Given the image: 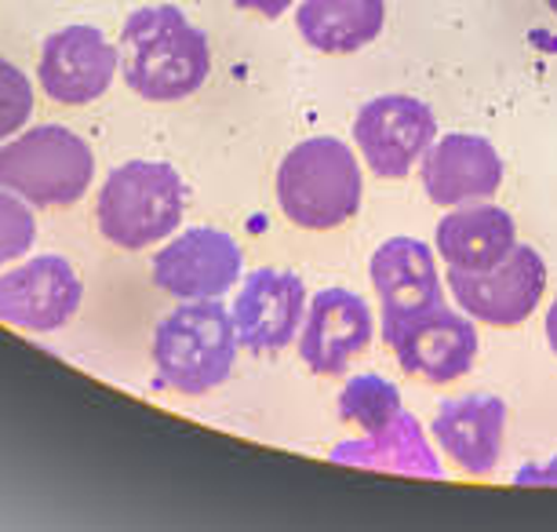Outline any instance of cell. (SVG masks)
Listing matches in <instances>:
<instances>
[{"instance_id":"obj_1","label":"cell","mask_w":557,"mask_h":532,"mask_svg":"<svg viewBox=\"0 0 557 532\" xmlns=\"http://www.w3.org/2000/svg\"><path fill=\"white\" fill-rule=\"evenodd\" d=\"M117 51L124 85L150 102L194 96L212 73L208 37L172 4L139 8L128 15Z\"/></svg>"},{"instance_id":"obj_2","label":"cell","mask_w":557,"mask_h":532,"mask_svg":"<svg viewBox=\"0 0 557 532\" xmlns=\"http://www.w3.org/2000/svg\"><path fill=\"white\" fill-rule=\"evenodd\" d=\"M277 201L302 231H335L361 208V164L332 135L299 143L277 169Z\"/></svg>"},{"instance_id":"obj_3","label":"cell","mask_w":557,"mask_h":532,"mask_svg":"<svg viewBox=\"0 0 557 532\" xmlns=\"http://www.w3.org/2000/svg\"><path fill=\"white\" fill-rule=\"evenodd\" d=\"M186 212V183L164 161H128L110 172L99 190V231L110 245L139 252L178 231Z\"/></svg>"},{"instance_id":"obj_4","label":"cell","mask_w":557,"mask_h":532,"mask_svg":"<svg viewBox=\"0 0 557 532\" xmlns=\"http://www.w3.org/2000/svg\"><path fill=\"white\" fill-rule=\"evenodd\" d=\"M234 314L219 299H190L172 310L153 336L161 383L178 394H208L226 380L237 358Z\"/></svg>"},{"instance_id":"obj_5","label":"cell","mask_w":557,"mask_h":532,"mask_svg":"<svg viewBox=\"0 0 557 532\" xmlns=\"http://www.w3.org/2000/svg\"><path fill=\"white\" fill-rule=\"evenodd\" d=\"M96 158L77 132L62 124H40L0 146V186L29 205L59 208L88 194Z\"/></svg>"},{"instance_id":"obj_6","label":"cell","mask_w":557,"mask_h":532,"mask_svg":"<svg viewBox=\"0 0 557 532\" xmlns=\"http://www.w3.org/2000/svg\"><path fill=\"white\" fill-rule=\"evenodd\" d=\"M448 288L456 296L459 310H467L474 321L510 329L540 307L546 288V267L532 245H513L507 259H499L492 270H456L448 267Z\"/></svg>"},{"instance_id":"obj_7","label":"cell","mask_w":557,"mask_h":532,"mask_svg":"<svg viewBox=\"0 0 557 532\" xmlns=\"http://www.w3.org/2000/svg\"><path fill=\"white\" fill-rule=\"evenodd\" d=\"M437 135L434 110L412 96H380L361 107L354 121V143L364 164L380 180H401L423 161Z\"/></svg>"},{"instance_id":"obj_8","label":"cell","mask_w":557,"mask_h":532,"mask_svg":"<svg viewBox=\"0 0 557 532\" xmlns=\"http://www.w3.org/2000/svg\"><path fill=\"white\" fill-rule=\"evenodd\" d=\"M81 277L62 256H34L0 274V321L23 332H55L81 310Z\"/></svg>"},{"instance_id":"obj_9","label":"cell","mask_w":557,"mask_h":532,"mask_svg":"<svg viewBox=\"0 0 557 532\" xmlns=\"http://www.w3.org/2000/svg\"><path fill=\"white\" fill-rule=\"evenodd\" d=\"M240 248L230 234L194 226L153 256V281L175 299H219L240 281Z\"/></svg>"},{"instance_id":"obj_10","label":"cell","mask_w":557,"mask_h":532,"mask_svg":"<svg viewBox=\"0 0 557 532\" xmlns=\"http://www.w3.org/2000/svg\"><path fill=\"white\" fill-rule=\"evenodd\" d=\"M121 51L96 26H66L51 34L40 51V88L62 107H84L113 85Z\"/></svg>"},{"instance_id":"obj_11","label":"cell","mask_w":557,"mask_h":532,"mask_svg":"<svg viewBox=\"0 0 557 532\" xmlns=\"http://www.w3.org/2000/svg\"><path fill=\"white\" fill-rule=\"evenodd\" d=\"M230 314H234L237 339L245 350H285L307 318V285L292 270H251Z\"/></svg>"},{"instance_id":"obj_12","label":"cell","mask_w":557,"mask_h":532,"mask_svg":"<svg viewBox=\"0 0 557 532\" xmlns=\"http://www.w3.org/2000/svg\"><path fill=\"white\" fill-rule=\"evenodd\" d=\"M405 372L426 383H451L470 372L478 358V332L470 318L448 310L445 302L423 310L386 339Z\"/></svg>"},{"instance_id":"obj_13","label":"cell","mask_w":557,"mask_h":532,"mask_svg":"<svg viewBox=\"0 0 557 532\" xmlns=\"http://www.w3.org/2000/svg\"><path fill=\"white\" fill-rule=\"evenodd\" d=\"M375 321L368 302L350 288H321L307 302L299 354L318 375H339L372 343Z\"/></svg>"},{"instance_id":"obj_14","label":"cell","mask_w":557,"mask_h":532,"mask_svg":"<svg viewBox=\"0 0 557 532\" xmlns=\"http://www.w3.org/2000/svg\"><path fill=\"white\" fill-rule=\"evenodd\" d=\"M372 285L383 307V339H391L405 321L445 302L441 274L430 245L416 237H391L372 256Z\"/></svg>"},{"instance_id":"obj_15","label":"cell","mask_w":557,"mask_h":532,"mask_svg":"<svg viewBox=\"0 0 557 532\" xmlns=\"http://www.w3.org/2000/svg\"><path fill=\"white\" fill-rule=\"evenodd\" d=\"M503 183V158L485 135L448 132L423 153V190L434 205L485 201Z\"/></svg>"},{"instance_id":"obj_16","label":"cell","mask_w":557,"mask_h":532,"mask_svg":"<svg viewBox=\"0 0 557 532\" xmlns=\"http://www.w3.org/2000/svg\"><path fill=\"white\" fill-rule=\"evenodd\" d=\"M503 426H507V405L492 394H467V398L441 401L434 416V434L441 448L451 456L459 471L488 478L496 471L503 453Z\"/></svg>"},{"instance_id":"obj_17","label":"cell","mask_w":557,"mask_h":532,"mask_svg":"<svg viewBox=\"0 0 557 532\" xmlns=\"http://www.w3.org/2000/svg\"><path fill=\"white\" fill-rule=\"evenodd\" d=\"M518 245V223L496 205H467L437 223V252L456 270H492Z\"/></svg>"},{"instance_id":"obj_18","label":"cell","mask_w":557,"mask_h":532,"mask_svg":"<svg viewBox=\"0 0 557 532\" xmlns=\"http://www.w3.org/2000/svg\"><path fill=\"white\" fill-rule=\"evenodd\" d=\"M386 0H302L299 34L324 55H350L383 34Z\"/></svg>"},{"instance_id":"obj_19","label":"cell","mask_w":557,"mask_h":532,"mask_svg":"<svg viewBox=\"0 0 557 532\" xmlns=\"http://www.w3.org/2000/svg\"><path fill=\"white\" fill-rule=\"evenodd\" d=\"M339 412H343V420H354L357 426H364L375 442H383L386 434L397 431L408 416L401 409L397 387L380 380V375H357L354 383H346V391L339 398Z\"/></svg>"},{"instance_id":"obj_20","label":"cell","mask_w":557,"mask_h":532,"mask_svg":"<svg viewBox=\"0 0 557 532\" xmlns=\"http://www.w3.org/2000/svg\"><path fill=\"white\" fill-rule=\"evenodd\" d=\"M37 242V219L18 194L0 186V267L23 259Z\"/></svg>"},{"instance_id":"obj_21","label":"cell","mask_w":557,"mask_h":532,"mask_svg":"<svg viewBox=\"0 0 557 532\" xmlns=\"http://www.w3.org/2000/svg\"><path fill=\"white\" fill-rule=\"evenodd\" d=\"M34 113V85L15 62L0 59V139L15 135Z\"/></svg>"},{"instance_id":"obj_22","label":"cell","mask_w":557,"mask_h":532,"mask_svg":"<svg viewBox=\"0 0 557 532\" xmlns=\"http://www.w3.org/2000/svg\"><path fill=\"white\" fill-rule=\"evenodd\" d=\"M237 8H245V12H256L262 18H277V15H285L296 0H234Z\"/></svg>"},{"instance_id":"obj_23","label":"cell","mask_w":557,"mask_h":532,"mask_svg":"<svg viewBox=\"0 0 557 532\" xmlns=\"http://www.w3.org/2000/svg\"><path fill=\"white\" fill-rule=\"evenodd\" d=\"M546 339H550V350L557 354V299L546 310Z\"/></svg>"},{"instance_id":"obj_24","label":"cell","mask_w":557,"mask_h":532,"mask_svg":"<svg viewBox=\"0 0 557 532\" xmlns=\"http://www.w3.org/2000/svg\"><path fill=\"white\" fill-rule=\"evenodd\" d=\"M546 4H550V8H554V15H557V0H546Z\"/></svg>"}]
</instances>
